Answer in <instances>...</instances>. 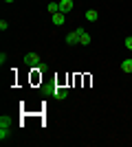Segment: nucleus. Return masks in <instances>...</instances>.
I'll return each instance as SVG.
<instances>
[{"label":"nucleus","mask_w":132,"mask_h":147,"mask_svg":"<svg viewBox=\"0 0 132 147\" xmlns=\"http://www.w3.org/2000/svg\"><path fill=\"white\" fill-rule=\"evenodd\" d=\"M51 22H53L55 26H62L64 22H66V13H62V11L53 13V16H51Z\"/></svg>","instance_id":"nucleus-1"},{"label":"nucleus","mask_w":132,"mask_h":147,"mask_svg":"<svg viewBox=\"0 0 132 147\" xmlns=\"http://www.w3.org/2000/svg\"><path fill=\"white\" fill-rule=\"evenodd\" d=\"M66 44H68V46H75V44H79V33H77V29L73 31V33H68V35H66Z\"/></svg>","instance_id":"nucleus-2"},{"label":"nucleus","mask_w":132,"mask_h":147,"mask_svg":"<svg viewBox=\"0 0 132 147\" xmlns=\"http://www.w3.org/2000/svg\"><path fill=\"white\" fill-rule=\"evenodd\" d=\"M73 7H75V5H73V0H60V11H62V13H68Z\"/></svg>","instance_id":"nucleus-3"},{"label":"nucleus","mask_w":132,"mask_h":147,"mask_svg":"<svg viewBox=\"0 0 132 147\" xmlns=\"http://www.w3.org/2000/svg\"><path fill=\"white\" fill-rule=\"evenodd\" d=\"M77 33H79V44H90V33H86L84 29H77Z\"/></svg>","instance_id":"nucleus-4"},{"label":"nucleus","mask_w":132,"mask_h":147,"mask_svg":"<svg viewBox=\"0 0 132 147\" xmlns=\"http://www.w3.org/2000/svg\"><path fill=\"white\" fill-rule=\"evenodd\" d=\"M84 18H86L88 22H97V20H99V11H95V9H88Z\"/></svg>","instance_id":"nucleus-5"},{"label":"nucleus","mask_w":132,"mask_h":147,"mask_svg":"<svg viewBox=\"0 0 132 147\" xmlns=\"http://www.w3.org/2000/svg\"><path fill=\"white\" fill-rule=\"evenodd\" d=\"M24 59H26V64H33V66H40V57H38V53H29V55H26Z\"/></svg>","instance_id":"nucleus-6"},{"label":"nucleus","mask_w":132,"mask_h":147,"mask_svg":"<svg viewBox=\"0 0 132 147\" xmlns=\"http://www.w3.org/2000/svg\"><path fill=\"white\" fill-rule=\"evenodd\" d=\"M121 70H123V73H132V57L121 61Z\"/></svg>","instance_id":"nucleus-7"},{"label":"nucleus","mask_w":132,"mask_h":147,"mask_svg":"<svg viewBox=\"0 0 132 147\" xmlns=\"http://www.w3.org/2000/svg\"><path fill=\"white\" fill-rule=\"evenodd\" d=\"M46 11H49L51 16L57 13V11H60V2H49V5H46Z\"/></svg>","instance_id":"nucleus-8"},{"label":"nucleus","mask_w":132,"mask_h":147,"mask_svg":"<svg viewBox=\"0 0 132 147\" xmlns=\"http://www.w3.org/2000/svg\"><path fill=\"white\" fill-rule=\"evenodd\" d=\"M55 97L57 99H66L68 97V90H66V88H55Z\"/></svg>","instance_id":"nucleus-9"},{"label":"nucleus","mask_w":132,"mask_h":147,"mask_svg":"<svg viewBox=\"0 0 132 147\" xmlns=\"http://www.w3.org/2000/svg\"><path fill=\"white\" fill-rule=\"evenodd\" d=\"M9 136V127H0V141H5Z\"/></svg>","instance_id":"nucleus-10"},{"label":"nucleus","mask_w":132,"mask_h":147,"mask_svg":"<svg viewBox=\"0 0 132 147\" xmlns=\"http://www.w3.org/2000/svg\"><path fill=\"white\" fill-rule=\"evenodd\" d=\"M123 44H126L128 51H132V37H126V42H123Z\"/></svg>","instance_id":"nucleus-11"},{"label":"nucleus","mask_w":132,"mask_h":147,"mask_svg":"<svg viewBox=\"0 0 132 147\" xmlns=\"http://www.w3.org/2000/svg\"><path fill=\"white\" fill-rule=\"evenodd\" d=\"M0 29L7 31V29H9V22H7V20H0Z\"/></svg>","instance_id":"nucleus-12"},{"label":"nucleus","mask_w":132,"mask_h":147,"mask_svg":"<svg viewBox=\"0 0 132 147\" xmlns=\"http://www.w3.org/2000/svg\"><path fill=\"white\" fill-rule=\"evenodd\" d=\"M5 2H13V0H5Z\"/></svg>","instance_id":"nucleus-13"}]
</instances>
